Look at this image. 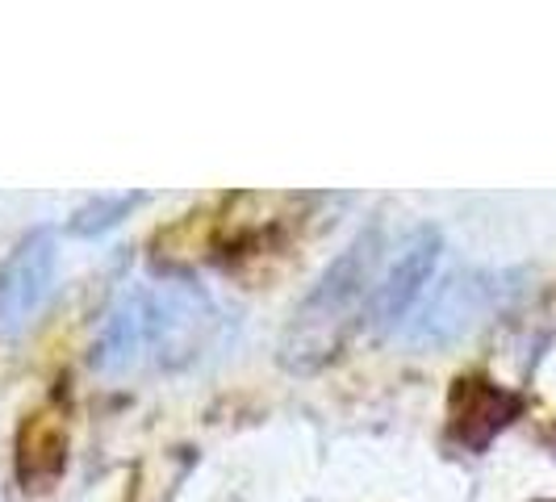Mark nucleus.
Wrapping results in <instances>:
<instances>
[{"mask_svg": "<svg viewBox=\"0 0 556 502\" xmlns=\"http://www.w3.org/2000/svg\"><path fill=\"white\" fill-rule=\"evenodd\" d=\"M218 331L223 314L197 280H139L105 314L92 348V368H101L105 377L189 368L214 348Z\"/></svg>", "mask_w": 556, "mask_h": 502, "instance_id": "obj_1", "label": "nucleus"}, {"mask_svg": "<svg viewBox=\"0 0 556 502\" xmlns=\"http://www.w3.org/2000/svg\"><path fill=\"white\" fill-rule=\"evenodd\" d=\"M377 280H381V248L377 235H368L339 255V264L314 285V293L293 314V327L280 343L285 364L314 368L334 356L343 335L361 323L364 298H377Z\"/></svg>", "mask_w": 556, "mask_h": 502, "instance_id": "obj_2", "label": "nucleus"}, {"mask_svg": "<svg viewBox=\"0 0 556 502\" xmlns=\"http://www.w3.org/2000/svg\"><path fill=\"white\" fill-rule=\"evenodd\" d=\"M510 293L515 285L506 273H456L435 289L422 318L406 335L415 343H452L473 331L485 314H494Z\"/></svg>", "mask_w": 556, "mask_h": 502, "instance_id": "obj_3", "label": "nucleus"}, {"mask_svg": "<svg viewBox=\"0 0 556 502\" xmlns=\"http://www.w3.org/2000/svg\"><path fill=\"white\" fill-rule=\"evenodd\" d=\"M55 285V239L47 230L29 235L26 243L0 268V335H17L42 310Z\"/></svg>", "mask_w": 556, "mask_h": 502, "instance_id": "obj_4", "label": "nucleus"}, {"mask_svg": "<svg viewBox=\"0 0 556 502\" xmlns=\"http://www.w3.org/2000/svg\"><path fill=\"white\" fill-rule=\"evenodd\" d=\"M435 260H440V230L418 226V230H410V235L402 239L390 273L377 280V298H372V318H377L386 331H393V327L415 310V302L422 298V285L431 280Z\"/></svg>", "mask_w": 556, "mask_h": 502, "instance_id": "obj_5", "label": "nucleus"}, {"mask_svg": "<svg viewBox=\"0 0 556 502\" xmlns=\"http://www.w3.org/2000/svg\"><path fill=\"white\" fill-rule=\"evenodd\" d=\"M139 197H113V201H101V205H92V210H84V214H101L97 223H88L80 230V235H88V230H105V226H113L117 223V214H126L130 205H135Z\"/></svg>", "mask_w": 556, "mask_h": 502, "instance_id": "obj_6", "label": "nucleus"}]
</instances>
